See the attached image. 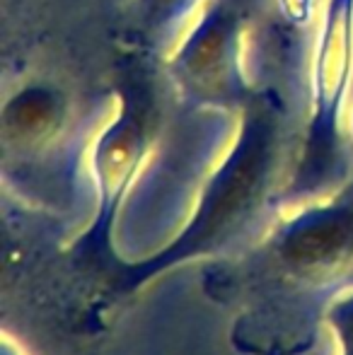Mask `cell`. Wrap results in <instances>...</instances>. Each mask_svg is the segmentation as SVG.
Segmentation results:
<instances>
[{
	"label": "cell",
	"instance_id": "7a4b0ae2",
	"mask_svg": "<svg viewBox=\"0 0 353 355\" xmlns=\"http://www.w3.org/2000/svg\"><path fill=\"white\" fill-rule=\"evenodd\" d=\"M351 266L353 198H341L283 220L257 254L255 271L295 293L336 281Z\"/></svg>",
	"mask_w": 353,
	"mask_h": 355
},
{
	"label": "cell",
	"instance_id": "52a82bcc",
	"mask_svg": "<svg viewBox=\"0 0 353 355\" xmlns=\"http://www.w3.org/2000/svg\"><path fill=\"white\" fill-rule=\"evenodd\" d=\"M179 0H155V8H165V10H170L172 5H177Z\"/></svg>",
	"mask_w": 353,
	"mask_h": 355
},
{
	"label": "cell",
	"instance_id": "6da1fadb",
	"mask_svg": "<svg viewBox=\"0 0 353 355\" xmlns=\"http://www.w3.org/2000/svg\"><path fill=\"white\" fill-rule=\"evenodd\" d=\"M271 157V126L257 119L245 128L232 155L208 182L187 227L167 247L141 261L123 263L119 259L114 263L109 276L114 293L131 295L162 273L175 271L182 263L223 252L250 225L259 203L264 201Z\"/></svg>",
	"mask_w": 353,
	"mask_h": 355
},
{
	"label": "cell",
	"instance_id": "277c9868",
	"mask_svg": "<svg viewBox=\"0 0 353 355\" xmlns=\"http://www.w3.org/2000/svg\"><path fill=\"white\" fill-rule=\"evenodd\" d=\"M63 121V102L53 89L27 87L5 107V138L17 145H39Z\"/></svg>",
	"mask_w": 353,
	"mask_h": 355
},
{
	"label": "cell",
	"instance_id": "5b68a950",
	"mask_svg": "<svg viewBox=\"0 0 353 355\" xmlns=\"http://www.w3.org/2000/svg\"><path fill=\"white\" fill-rule=\"evenodd\" d=\"M325 322L334 336L336 355H353V288L341 290L327 302Z\"/></svg>",
	"mask_w": 353,
	"mask_h": 355
},
{
	"label": "cell",
	"instance_id": "3957f363",
	"mask_svg": "<svg viewBox=\"0 0 353 355\" xmlns=\"http://www.w3.org/2000/svg\"><path fill=\"white\" fill-rule=\"evenodd\" d=\"M232 15L227 10H216L196 29L182 51V68L189 80L201 87H216L223 83L230 66Z\"/></svg>",
	"mask_w": 353,
	"mask_h": 355
},
{
	"label": "cell",
	"instance_id": "8992f818",
	"mask_svg": "<svg viewBox=\"0 0 353 355\" xmlns=\"http://www.w3.org/2000/svg\"><path fill=\"white\" fill-rule=\"evenodd\" d=\"M281 3H283V8H286V15H288V17H293L295 22L305 19L307 5H310V0H281Z\"/></svg>",
	"mask_w": 353,
	"mask_h": 355
}]
</instances>
